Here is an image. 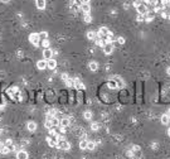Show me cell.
<instances>
[{"mask_svg": "<svg viewBox=\"0 0 170 159\" xmlns=\"http://www.w3.org/2000/svg\"><path fill=\"white\" fill-rule=\"evenodd\" d=\"M159 10H160V6H155V8H154V13H157Z\"/></svg>", "mask_w": 170, "mask_h": 159, "instance_id": "obj_37", "label": "cell"}, {"mask_svg": "<svg viewBox=\"0 0 170 159\" xmlns=\"http://www.w3.org/2000/svg\"><path fill=\"white\" fill-rule=\"evenodd\" d=\"M137 9V13L139 14H141V15H144V14H146L147 13V6L145 5V4H141V5H139L136 8Z\"/></svg>", "mask_w": 170, "mask_h": 159, "instance_id": "obj_5", "label": "cell"}, {"mask_svg": "<svg viewBox=\"0 0 170 159\" xmlns=\"http://www.w3.org/2000/svg\"><path fill=\"white\" fill-rule=\"evenodd\" d=\"M50 121H52V125H53V126H58L61 120H58L56 116H53V118H50Z\"/></svg>", "mask_w": 170, "mask_h": 159, "instance_id": "obj_20", "label": "cell"}, {"mask_svg": "<svg viewBox=\"0 0 170 159\" xmlns=\"http://www.w3.org/2000/svg\"><path fill=\"white\" fill-rule=\"evenodd\" d=\"M29 40H30V43L38 47L39 46V42H40V38H39V33H31L29 35Z\"/></svg>", "mask_w": 170, "mask_h": 159, "instance_id": "obj_1", "label": "cell"}, {"mask_svg": "<svg viewBox=\"0 0 170 159\" xmlns=\"http://www.w3.org/2000/svg\"><path fill=\"white\" fill-rule=\"evenodd\" d=\"M44 126L47 129H52L53 128V125H52V121H50V119H47L46 120V123H44Z\"/></svg>", "mask_w": 170, "mask_h": 159, "instance_id": "obj_25", "label": "cell"}, {"mask_svg": "<svg viewBox=\"0 0 170 159\" xmlns=\"http://www.w3.org/2000/svg\"><path fill=\"white\" fill-rule=\"evenodd\" d=\"M98 128H100V125H98L97 123H92V124H91V129H92L93 131H97Z\"/></svg>", "mask_w": 170, "mask_h": 159, "instance_id": "obj_27", "label": "cell"}, {"mask_svg": "<svg viewBox=\"0 0 170 159\" xmlns=\"http://www.w3.org/2000/svg\"><path fill=\"white\" fill-rule=\"evenodd\" d=\"M84 22H86V23H91V22H92L91 14H84Z\"/></svg>", "mask_w": 170, "mask_h": 159, "instance_id": "obj_28", "label": "cell"}, {"mask_svg": "<svg viewBox=\"0 0 170 159\" xmlns=\"http://www.w3.org/2000/svg\"><path fill=\"white\" fill-rule=\"evenodd\" d=\"M161 4L164 8H168V6H170V0H161Z\"/></svg>", "mask_w": 170, "mask_h": 159, "instance_id": "obj_29", "label": "cell"}, {"mask_svg": "<svg viewBox=\"0 0 170 159\" xmlns=\"http://www.w3.org/2000/svg\"><path fill=\"white\" fill-rule=\"evenodd\" d=\"M62 78H63V80H64V81H67V80H69V78H68V75H66V73H63V75H62Z\"/></svg>", "mask_w": 170, "mask_h": 159, "instance_id": "obj_36", "label": "cell"}, {"mask_svg": "<svg viewBox=\"0 0 170 159\" xmlns=\"http://www.w3.org/2000/svg\"><path fill=\"white\" fill-rule=\"evenodd\" d=\"M113 49H115V47H113V44H112V43H108V44H106V46L103 47V52H105V54H111V53L113 52Z\"/></svg>", "mask_w": 170, "mask_h": 159, "instance_id": "obj_4", "label": "cell"}, {"mask_svg": "<svg viewBox=\"0 0 170 159\" xmlns=\"http://www.w3.org/2000/svg\"><path fill=\"white\" fill-rule=\"evenodd\" d=\"M136 20H137V22H142V20H145V18H144V15L139 14V15H137V18H136Z\"/></svg>", "mask_w": 170, "mask_h": 159, "instance_id": "obj_33", "label": "cell"}, {"mask_svg": "<svg viewBox=\"0 0 170 159\" xmlns=\"http://www.w3.org/2000/svg\"><path fill=\"white\" fill-rule=\"evenodd\" d=\"M57 148H59V149H62V150H69L71 144L68 141H66V140H61V141H58Z\"/></svg>", "mask_w": 170, "mask_h": 159, "instance_id": "obj_2", "label": "cell"}, {"mask_svg": "<svg viewBox=\"0 0 170 159\" xmlns=\"http://www.w3.org/2000/svg\"><path fill=\"white\" fill-rule=\"evenodd\" d=\"M37 67H38V70H44V68H47V61L46 59L38 61L37 62Z\"/></svg>", "mask_w": 170, "mask_h": 159, "instance_id": "obj_10", "label": "cell"}, {"mask_svg": "<svg viewBox=\"0 0 170 159\" xmlns=\"http://www.w3.org/2000/svg\"><path fill=\"white\" fill-rule=\"evenodd\" d=\"M47 141H48V145L49 146H57V144H58V141L56 139H50V138H48Z\"/></svg>", "mask_w": 170, "mask_h": 159, "instance_id": "obj_18", "label": "cell"}, {"mask_svg": "<svg viewBox=\"0 0 170 159\" xmlns=\"http://www.w3.org/2000/svg\"><path fill=\"white\" fill-rule=\"evenodd\" d=\"M52 54H53V52H52V49H49V48H46V49L43 51V57H44L46 61L50 59V58H52Z\"/></svg>", "mask_w": 170, "mask_h": 159, "instance_id": "obj_6", "label": "cell"}, {"mask_svg": "<svg viewBox=\"0 0 170 159\" xmlns=\"http://www.w3.org/2000/svg\"><path fill=\"white\" fill-rule=\"evenodd\" d=\"M1 1H3V3H9L10 0H1Z\"/></svg>", "mask_w": 170, "mask_h": 159, "instance_id": "obj_42", "label": "cell"}, {"mask_svg": "<svg viewBox=\"0 0 170 159\" xmlns=\"http://www.w3.org/2000/svg\"><path fill=\"white\" fill-rule=\"evenodd\" d=\"M83 118L86 119V120H91L92 119V112L91 111H86V112L83 114Z\"/></svg>", "mask_w": 170, "mask_h": 159, "instance_id": "obj_22", "label": "cell"}, {"mask_svg": "<svg viewBox=\"0 0 170 159\" xmlns=\"http://www.w3.org/2000/svg\"><path fill=\"white\" fill-rule=\"evenodd\" d=\"M96 44L100 46V47H105L106 46V42L103 39H101V38H96Z\"/></svg>", "mask_w": 170, "mask_h": 159, "instance_id": "obj_19", "label": "cell"}, {"mask_svg": "<svg viewBox=\"0 0 170 159\" xmlns=\"http://www.w3.org/2000/svg\"><path fill=\"white\" fill-rule=\"evenodd\" d=\"M81 9L84 14H90L91 13V6L90 4H81Z\"/></svg>", "mask_w": 170, "mask_h": 159, "instance_id": "obj_11", "label": "cell"}, {"mask_svg": "<svg viewBox=\"0 0 170 159\" xmlns=\"http://www.w3.org/2000/svg\"><path fill=\"white\" fill-rule=\"evenodd\" d=\"M49 134H50V135H54V136L57 135V133H56V130H54V129H53V128H52V129H49Z\"/></svg>", "mask_w": 170, "mask_h": 159, "instance_id": "obj_35", "label": "cell"}, {"mask_svg": "<svg viewBox=\"0 0 170 159\" xmlns=\"http://www.w3.org/2000/svg\"><path fill=\"white\" fill-rule=\"evenodd\" d=\"M61 133H62V134H64V133H66V128H63V126H61Z\"/></svg>", "mask_w": 170, "mask_h": 159, "instance_id": "obj_38", "label": "cell"}, {"mask_svg": "<svg viewBox=\"0 0 170 159\" xmlns=\"http://www.w3.org/2000/svg\"><path fill=\"white\" fill-rule=\"evenodd\" d=\"M42 44H43V47H44V48H48V47H49V40H48V39L42 40Z\"/></svg>", "mask_w": 170, "mask_h": 159, "instance_id": "obj_31", "label": "cell"}, {"mask_svg": "<svg viewBox=\"0 0 170 159\" xmlns=\"http://www.w3.org/2000/svg\"><path fill=\"white\" fill-rule=\"evenodd\" d=\"M87 140H81V143H79V148L82 150H84V149H87Z\"/></svg>", "mask_w": 170, "mask_h": 159, "instance_id": "obj_21", "label": "cell"}, {"mask_svg": "<svg viewBox=\"0 0 170 159\" xmlns=\"http://www.w3.org/2000/svg\"><path fill=\"white\" fill-rule=\"evenodd\" d=\"M168 134H169V136H170V129H169V130H168Z\"/></svg>", "mask_w": 170, "mask_h": 159, "instance_id": "obj_44", "label": "cell"}, {"mask_svg": "<svg viewBox=\"0 0 170 159\" xmlns=\"http://www.w3.org/2000/svg\"><path fill=\"white\" fill-rule=\"evenodd\" d=\"M35 4H37V8L43 10L46 8V0H35Z\"/></svg>", "mask_w": 170, "mask_h": 159, "instance_id": "obj_12", "label": "cell"}, {"mask_svg": "<svg viewBox=\"0 0 170 159\" xmlns=\"http://www.w3.org/2000/svg\"><path fill=\"white\" fill-rule=\"evenodd\" d=\"M0 152H1V154H9V152H10V148H8V146H3L1 149H0Z\"/></svg>", "mask_w": 170, "mask_h": 159, "instance_id": "obj_26", "label": "cell"}, {"mask_svg": "<svg viewBox=\"0 0 170 159\" xmlns=\"http://www.w3.org/2000/svg\"><path fill=\"white\" fill-rule=\"evenodd\" d=\"M16 159H28V153L25 150H19L16 153Z\"/></svg>", "mask_w": 170, "mask_h": 159, "instance_id": "obj_9", "label": "cell"}, {"mask_svg": "<svg viewBox=\"0 0 170 159\" xmlns=\"http://www.w3.org/2000/svg\"><path fill=\"white\" fill-rule=\"evenodd\" d=\"M88 67H90V70H91V71H93V72L98 70V65H97L96 62H90V65H88Z\"/></svg>", "mask_w": 170, "mask_h": 159, "instance_id": "obj_15", "label": "cell"}, {"mask_svg": "<svg viewBox=\"0 0 170 159\" xmlns=\"http://www.w3.org/2000/svg\"><path fill=\"white\" fill-rule=\"evenodd\" d=\"M12 145H13V140H12V139H6V140H5V146L10 148Z\"/></svg>", "mask_w": 170, "mask_h": 159, "instance_id": "obj_30", "label": "cell"}, {"mask_svg": "<svg viewBox=\"0 0 170 159\" xmlns=\"http://www.w3.org/2000/svg\"><path fill=\"white\" fill-rule=\"evenodd\" d=\"M87 38L91 39V40H93V39H96L98 37H97V33H94V32H88V33H87Z\"/></svg>", "mask_w": 170, "mask_h": 159, "instance_id": "obj_17", "label": "cell"}, {"mask_svg": "<svg viewBox=\"0 0 170 159\" xmlns=\"http://www.w3.org/2000/svg\"><path fill=\"white\" fill-rule=\"evenodd\" d=\"M141 4H142L141 0H135V1H134V6H135V8H137V6L141 5Z\"/></svg>", "mask_w": 170, "mask_h": 159, "instance_id": "obj_32", "label": "cell"}, {"mask_svg": "<svg viewBox=\"0 0 170 159\" xmlns=\"http://www.w3.org/2000/svg\"><path fill=\"white\" fill-rule=\"evenodd\" d=\"M166 72H168V75H170V67H168V70H166Z\"/></svg>", "mask_w": 170, "mask_h": 159, "instance_id": "obj_41", "label": "cell"}, {"mask_svg": "<svg viewBox=\"0 0 170 159\" xmlns=\"http://www.w3.org/2000/svg\"><path fill=\"white\" fill-rule=\"evenodd\" d=\"M168 19H169V20H170V15H168Z\"/></svg>", "mask_w": 170, "mask_h": 159, "instance_id": "obj_45", "label": "cell"}, {"mask_svg": "<svg viewBox=\"0 0 170 159\" xmlns=\"http://www.w3.org/2000/svg\"><path fill=\"white\" fill-rule=\"evenodd\" d=\"M39 38H40V40L47 39L48 38V33H47V32H42V33H39Z\"/></svg>", "mask_w": 170, "mask_h": 159, "instance_id": "obj_24", "label": "cell"}, {"mask_svg": "<svg viewBox=\"0 0 170 159\" xmlns=\"http://www.w3.org/2000/svg\"><path fill=\"white\" fill-rule=\"evenodd\" d=\"M169 121H170L169 115H168V114H164V115L161 116V123H163L164 125H166V124H169Z\"/></svg>", "mask_w": 170, "mask_h": 159, "instance_id": "obj_16", "label": "cell"}, {"mask_svg": "<svg viewBox=\"0 0 170 159\" xmlns=\"http://www.w3.org/2000/svg\"><path fill=\"white\" fill-rule=\"evenodd\" d=\"M3 146H4V144L1 143V140H0V149H1V148H3Z\"/></svg>", "mask_w": 170, "mask_h": 159, "instance_id": "obj_40", "label": "cell"}, {"mask_svg": "<svg viewBox=\"0 0 170 159\" xmlns=\"http://www.w3.org/2000/svg\"><path fill=\"white\" fill-rule=\"evenodd\" d=\"M91 0H82V4H90Z\"/></svg>", "mask_w": 170, "mask_h": 159, "instance_id": "obj_39", "label": "cell"}, {"mask_svg": "<svg viewBox=\"0 0 170 159\" xmlns=\"http://www.w3.org/2000/svg\"><path fill=\"white\" fill-rule=\"evenodd\" d=\"M27 126H28V130L29 131H35L37 130V124L34 121H29Z\"/></svg>", "mask_w": 170, "mask_h": 159, "instance_id": "obj_13", "label": "cell"}, {"mask_svg": "<svg viewBox=\"0 0 170 159\" xmlns=\"http://www.w3.org/2000/svg\"><path fill=\"white\" fill-rule=\"evenodd\" d=\"M73 86L76 87L77 90H84V86L81 83V81H79L78 78H74V80H73Z\"/></svg>", "mask_w": 170, "mask_h": 159, "instance_id": "obj_8", "label": "cell"}, {"mask_svg": "<svg viewBox=\"0 0 170 159\" xmlns=\"http://www.w3.org/2000/svg\"><path fill=\"white\" fill-rule=\"evenodd\" d=\"M108 33H110V30L106 28V27H102V28H100V30H98V33H97V37L98 38H102V37H107L108 35Z\"/></svg>", "mask_w": 170, "mask_h": 159, "instance_id": "obj_3", "label": "cell"}, {"mask_svg": "<svg viewBox=\"0 0 170 159\" xmlns=\"http://www.w3.org/2000/svg\"><path fill=\"white\" fill-rule=\"evenodd\" d=\"M117 42H119L120 44H124V43H125V38H124V37H119V38H117Z\"/></svg>", "mask_w": 170, "mask_h": 159, "instance_id": "obj_34", "label": "cell"}, {"mask_svg": "<svg viewBox=\"0 0 170 159\" xmlns=\"http://www.w3.org/2000/svg\"><path fill=\"white\" fill-rule=\"evenodd\" d=\"M47 67L50 68V70H54V68L57 67V61H56V59H52V58L48 59V61H47Z\"/></svg>", "mask_w": 170, "mask_h": 159, "instance_id": "obj_7", "label": "cell"}, {"mask_svg": "<svg viewBox=\"0 0 170 159\" xmlns=\"http://www.w3.org/2000/svg\"><path fill=\"white\" fill-rule=\"evenodd\" d=\"M94 146H96V144H94L93 141H88L87 143V150H93Z\"/></svg>", "mask_w": 170, "mask_h": 159, "instance_id": "obj_23", "label": "cell"}, {"mask_svg": "<svg viewBox=\"0 0 170 159\" xmlns=\"http://www.w3.org/2000/svg\"><path fill=\"white\" fill-rule=\"evenodd\" d=\"M72 1H74V0H72Z\"/></svg>", "mask_w": 170, "mask_h": 159, "instance_id": "obj_46", "label": "cell"}, {"mask_svg": "<svg viewBox=\"0 0 170 159\" xmlns=\"http://www.w3.org/2000/svg\"><path fill=\"white\" fill-rule=\"evenodd\" d=\"M168 115H169V118H170V110H169V111H168Z\"/></svg>", "mask_w": 170, "mask_h": 159, "instance_id": "obj_43", "label": "cell"}, {"mask_svg": "<svg viewBox=\"0 0 170 159\" xmlns=\"http://www.w3.org/2000/svg\"><path fill=\"white\" fill-rule=\"evenodd\" d=\"M69 124H71V121H69V119H67V118L62 119V120L59 121V126H63V128H67Z\"/></svg>", "mask_w": 170, "mask_h": 159, "instance_id": "obj_14", "label": "cell"}]
</instances>
